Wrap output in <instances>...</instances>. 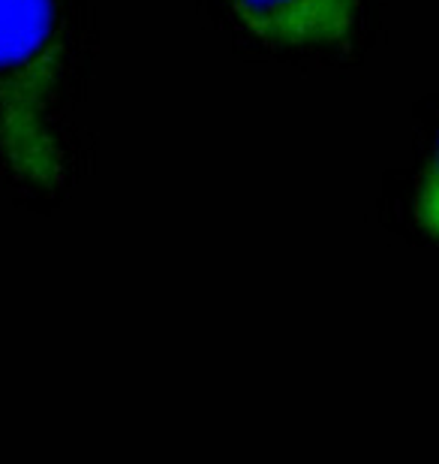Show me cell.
Returning a JSON list of instances; mask_svg holds the SVG:
<instances>
[{
	"label": "cell",
	"mask_w": 439,
	"mask_h": 464,
	"mask_svg": "<svg viewBox=\"0 0 439 464\" xmlns=\"http://www.w3.org/2000/svg\"><path fill=\"white\" fill-rule=\"evenodd\" d=\"M54 0H0V82L6 94L52 76Z\"/></svg>",
	"instance_id": "obj_1"
},
{
	"label": "cell",
	"mask_w": 439,
	"mask_h": 464,
	"mask_svg": "<svg viewBox=\"0 0 439 464\" xmlns=\"http://www.w3.org/2000/svg\"><path fill=\"white\" fill-rule=\"evenodd\" d=\"M358 0H232L250 31L274 43H322L347 34Z\"/></svg>",
	"instance_id": "obj_2"
},
{
	"label": "cell",
	"mask_w": 439,
	"mask_h": 464,
	"mask_svg": "<svg viewBox=\"0 0 439 464\" xmlns=\"http://www.w3.org/2000/svg\"><path fill=\"white\" fill-rule=\"evenodd\" d=\"M415 215H418V224L425 229H431L434 236H439V139H436L431 160H427V169L422 175Z\"/></svg>",
	"instance_id": "obj_3"
}]
</instances>
